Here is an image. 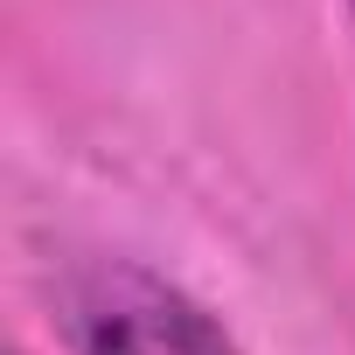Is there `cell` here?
<instances>
[{"label": "cell", "instance_id": "1", "mask_svg": "<svg viewBox=\"0 0 355 355\" xmlns=\"http://www.w3.org/2000/svg\"><path fill=\"white\" fill-rule=\"evenodd\" d=\"M49 313L70 355H244L196 293L112 251L56 265Z\"/></svg>", "mask_w": 355, "mask_h": 355}, {"label": "cell", "instance_id": "2", "mask_svg": "<svg viewBox=\"0 0 355 355\" xmlns=\"http://www.w3.org/2000/svg\"><path fill=\"white\" fill-rule=\"evenodd\" d=\"M341 8H348V21H355V0H341Z\"/></svg>", "mask_w": 355, "mask_h": 355}]
</instances>
